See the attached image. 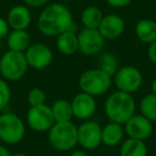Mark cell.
Instances as JSON below:
<instances>
[{"label":"cell","instance_id":"cell-1","mask_svg":"<svg viewBox=\"0 0 156 156\" xmlns=\"http://www.w3.org/2000/svg\"><path fill=\"white\" fill-rule=\"evenodd\" d=\"M37 28L46 37H58L69 30L76 31L73 14L62 3H50L45 5L37 17Z\"/></svg>","mask_w":156,"mask_h":156},{"label":"cell","instance_id":"cell-2","mask_svg":"<svg viewBox=\"0 0 156 156\" xmlns=\"http://www.w3.org/2000/svg\"><path fill=\"white\" fill-rule=\"evenodd\" d=\"M104 107L109 121L122 125L136 112V102L132 94L119 90L108 95Z\"/></svg>","mask_w":156,"mask_h":156},{"label":"cell","instance_id":"cell-3","mask_svg":"<svg viewBox=\"0 0 156 156\" xmlns=\"http://www.w3.org/2000/svg\"><path fill=\"white\" fill-rule=\"evenodd\" d=\"M47 133L48 142L57 151H71L78 144V127L72 121L56 122Z\"/></svg>","mask_w":156,"mask_h":156},{"label":"cell","instance_id":"cell-4","mask_svg":"<svg viewBox=\"0 0 156 156\" xmlns=\"http://www.w3.org/2000/svg\"><path fill=\"white\" fill-rule=\"evenodd\" d=\"M111 83H112V77L98 67L85 71L78 79V86L81 91L94 98L101 96L108 92Z\"/></svg>","mask_w":156,"mask_h":156},{"label":"cell","instance_id":"cell-5","mask_svg":"<svg viewBox=\"0 0 156 156\" xmlns=\"http://www.w3.org/2000/svg\"><path fill=\"white\" fill-rule=\"evenodd\" d=\"M1 76L8 81H17L27 74L29 65L25 52L8 50L0 58Z\"/></svg>","mask_w":156,"mask_h":156},{"label":"cell","instance_id":"cell-6","mask_svg":"<svg viewBox=\"0 0 156 156\" xmlns=\"http://www.w3.org/2000/svg\"><path fill=\"white\" fill-rule=\"evenodd\" d=\"M26 124L17 115L3 112L0 115V140L5 144H17L24 139Z\"/></svg>","mask_w":156,"mask_h":156},{"label":"cell","instance_id":"cell-7","mask_svg":"<svg viewBox=\"0 0 156 156\" xmlns=\"http://www.w3.org/2000/svg\"><path fill=\"white\" fill-rule=\"evenodd\" d=\"M112 79L117 90L129 94L138 91L143 83L142 73L134 65H124L119 67Z\"/></svg>","mask_w":156,"mask_h":156},{"label":"cell","instance_id":"cell-8","mask_svg":"<svg viewBox=\"0 0 156 156\" xmlns=\"http://www.w3.org/2000/svg\"><path fill=\"white\" fill-rule=\"evenodd\" d=\"M26 121L29 127L37 133L48 132L56 123L51 108L46 104L30 106L26 115Z\"/></svg>","mask_w":156,"mask_h":156},{"label":"cell","instance_id":"cell-9","mask_svg":"<svg viewBox=\"0 0 156 156\" xmlns=\"http://www.w3.org/2000/svg\"><path fill=\"white\" fill-rule=\"evenodd\" d=\"M78 144L85 151H94L102 144V126L87 120L78 126Z\"/></svg>","mask_w":156,"mask_h":156},{"label":"cell","instance_id":"cell-10","mask_svg":"<svg viewBox=\"0 0 156 156\" xmlns=\"http://www.w3.org/2000/svg\"><path fill=\"white\" fill-rule=\"evenodd\" d=\"M104 45L105 39L98 29L83 28L78 33V50L85 56H96L103 50Z\"/></svg>","mask_w":156,"mask_h":156},{"label":"cell","instance_id":"cell-11","mask_svg":"<svg viewBox=\"0 0 156 156\" xmlns=\"http://www.w3.org/2000/svg\"><path fill=\"white\" fill-rule=\"evenodd\" d=\"M124 132L128 138L137 139V140L145 141L153 134V122L143 117L142 115L135 113L132 118L123 124Z\"/></svg>","mask_w":156,"mask_h":156},{"label":"cell","instance_id":"cell-12","mask_svg":"<svg viewBox=\"0 0 156 156\" xmlns=\"http://www.w3.org/2000/svg\"><path fill=\"white\" fill-rule=\"evenodd\" d=\"M29 67L34 69H44L52 62L54 54L47 45L43 43H33L25 51Z\"/></svg>","mask_w":156,"mask_h":156},{"label":"cell","instance_id":"cell-13","mask_svg":"<svg viewBox=\"0 0 156 156\" xmlns=\"http://www.w3.org/2000/svg\"><path fill=\"white\" fill-rule=\"evenodd\" d=\"M71 103L74 118L83 120V121L91 119L98 108L95 98L83 91L76 94L71 101Z\"/></svg>","mask_w":156,"mask_h":156},{"label":"cell","instance_id":"cell-14","mask_svg":"<svg viewBox=\"0 0 156 156\" xmlns=\"http://www.w3.org/2000/svg\"><path fill=\"white\" fill-rule=\"evenodd\" d=\"M98 30L105 40H115L123 34L125 22L123 17L118 14L104 15Z\"/></svg>","mask_w":156,"mask_h":156},{"label":"cell","instance_id":"cell-15","mask_svg":"<svg viewBox=\"0 0 156 156\" xmlns=\"http://www.w3.org/2000/svg\"><path fill=\"white\" fill-rule=\"evenodd\" d=\"M7 20L12 30H27L32 22V15L27 5H18L10 9Z\"/></svg>","mask_w":156,"mask_h":156},{"label":"cell","instance_id":"cell-16","mask_svg":"<svg viewBox=\"0 0 156 156\" xmlns=\"http://www.w3.org/2000/svg\"><path fill=\"white\" fill-rule=\"evenodd\" d=\"M124 127L122 124L115 122H109L102 127V143L106 147H117L123 141Z\"/></svg>","mask_w":156,"mask_h":156},{"label":"cell","instance_id":"cell-17","mask_svg":"<svg viewBox=\"0 0 156 156\" xmlns=\"http://www.w3.org/2000/svg\"><path fill=\"white\" fill-rule=\"evenodd\" d=\"M56 46L58 51L64 56H72L78 51V34L76 31L69 30L57 37Z\"/></svg>","mask_w":156,"mask_h":156},{"label":"cell","instance_id":"cell-18","mask_svg":"<svg viewBox=\"0 0 156 156\" xmlns=\"http://www.w3.org/2000/svg\"><path fill=\"white\" fill-rule=\"evenodd\" d=\"M7 45L9 50L25 52L31 45L30 34L27 30H12L7 37Z\"/></svg>","mask_w":156,"mask_h":156},{"label":"cell","instance_id":"cell-19","mask_svg":"<svg viewBox=\"0 0 156 156\" xmlns=\"http://www.w3.org/2000/svg\"><path fill=\"white\" fill-rule=\"evenodd\" d=\"M135 33L142 43H153L156 41V22L151 18H142L135 26Z\"/></svg>","mask_w":156,"mask_h":156},{"label":"cell","instance_id":"cell-20","mask_svg":"<svg viewBox=\"0 0 156 156\" xmlns=\"http://www.w3.org/2000/svg\"><path fill=\"white\" fill-rule=\"evenodd\" d=\"M50 108H51L52 115L56 122H69L74 117L72 103L66 98H59L55 101Z\"/></svg>","mask_w":156,"mask_h":156},{"label":"cell","instance_id":"cell-21","mask_svg":"<svg viewBox=\"0 0 156 156\" xmlns=\"http://www.w3.org/2000/svg\"><path fill=\"white\" fill-rule=\"evenodd\" d=\"M104 14L102 10L95 5H89L85 8L81 13V24L87 29H98L102 22Z\"/></svg>","mask_w":156,"mask_h":156},{"label":"cell","instance_id":"cell-22","mask_svg":"<svg viewBox=\"0 0 156 156\" xmlns=\"http://www.w3.org/2000/svg\"><path fill=\"white\" fill-rule=\"evenodd\" d=\"M120 156H147V147L144 141L128 138L122 143Z\"/></svg>","mask_w":156,"mask_h":156},{"label":"cell","instance_id":"cell-23","mask_svg":"<svg viewBox=\"0 0 156 156\" xmlns=\"http://www.w3.org/2000/svg\"><path fill=\"white\" fill-rule=\"evenodd\" d=\"M140 113L151 122H156V95L151 93L143 96L139 104Z\"/></svg>","mask_w":156,"mask_h":156},{"label":"cell","instance_id":"cell-24","mask_svg":"<svg viewBox=\"0 0 156 156\" xmlns=\"http://www.w3.org/2000/svg\"><path fill=\"white\" fill-rule=\"evenodd\" d=\"M98 69L104 71L109 76L113 77L117 71L119 69V62L118 58L113 54L110 52H105L102 54L98 59Z\"/></svg>","mask_w":156,"mask_h":156},{"label":"cell","instance_id":"cell-25","mask_svg":"<svg viewBox=\"0 0 156 156\" xmlns=\"http://www.w3.org/2000/svg\"><path fill=\"white\" fill-rule=\"evenodd\" d=\"M12 92L9 83L5 79L0 78V110L7 108L11 101Z\"/></svg>","mask_w":156,"mask_h":156},{"label":"cell","instance_id":"cell-26","mask_svg":"<svg viewBox=\"0 0 156 156\" xmlns=\"http://www.w3.org/2000/svg\"><path fill=\"white\" fill-rule=\"evenodd\" d=\"M27 100L30 106H39V105L45 104L46 93L41 88H33L29 91L27 95Z\"/></svg>","mask_w":156,"mask_h":156},{"label":"cell","instance_id":"cell-27","mask_svg":"<svg viewBox=\"0 0 156 156\" xmlns=\"http://www.w3.org/2000/svg\"><path fill=\"white\" fill-rule=\"evenodd\" d=\"M10 26L8 24L7 18H3L0 16V40L7 39L10 33Z\"/></svg>","mask_w":156,"mask_h":156},{"label":"cell","instance_id":"cell-28","mask_svg":"<svg viewBox=\"0 0 156 156\" xmlns=\"http://www.w3.org/2000/svg\"><path fill=\"white\" fill-rule=\"evenodd\" d=\"M27 5V7H32V8H41L45 7L49 3L50 0H23Z\"/></svg>","mask_w":156,"mask_h":156},{"label":"cell","instance_id":"cell-29","mask_svg":"<svg viewBox=\"0 0 156 156\" xmlns=\"http://www.w3.org/2000/svg\"><path fill=\"white\" fill-rule=\"evenodd\" d=\"M106 2L112 8H125L130 5L132 0H106Z\"/></svg>","mask_w":156,"mask_h":156},{"label":"cell","instance_id":"cell-30","mask_svg":"<svg viewBox=\"0 0 156 156\" xmlns=\"http://www.w3.org/2000/svg\"><path fill=\"white\" fill-rule=\"evenodd\" d=\"M147 57H149L150 61L153 64L156 65V41L153 43L149 44V49H147Z\"/></svg>","mask_w":156,"mask_h":156},{"label":"cell","instance_id":"cell-31","mask_svg":"<svg viewBox=\"0 0 156 156\" xmlns=\"http://www.w3.org/2000/svg\"><path fill=\"white\" fill-rule=\"evenodd\" d=\"M69 156H89L88 153L85 150H76V151L72 152Z\"/></svg>","mask_w":156,"mask_h":156},{"label":"cell","instance_id":"cell-32","mask_svg":"<svg viewBox=\"0 0 156 156\" xmlns=\"http://www.w3.org/2000/svg\"><path fill=\"white\" fill-rule=\"evenodd\" d=\"M0 156H11L10 151L5 147L0 144Z\"/></svg>","mask_w":156,"mask_h":156},{"label":"cell","instance_id":"cell-33","mask_svg":"<svg viewBox=\"0 0 156 156\" xmlns=\"http://www.w3.org/2000/svg\"><path fill=\"white\" fill-rule=\"evenodd\" d=\"M151 90H152V93L155 94L156 95V77L153 79L152 81V85H151Z\"/></svg>","mask_w":156,"mask_h":156},{"label":"cell","instance_id":"cell-34","mask_svg":"<svg viewBox=\"0 0 156 156\" xmlns=\"http://www.w3.org/2000/svg\"><path fill=\"white\" fill-rule=\"evenodd\" d=\"M11 156H28L26 153H23V152H17V153L11 154Z\"/></svg>","mask_w":156,"mask_h":156},{"label":"cell","instance_id":"cell-35","mask_svg":"<svg viewBox=\"0 0 156 156\" xmlns=\"http://www.w3.org/2000/svg\"><path fill=\"white\" fill-rule=\"evenodd\" d=\"M0 76H1V64H0Z\"/></svg>","mask_w":156,"mask_h":156}]
</instances>
